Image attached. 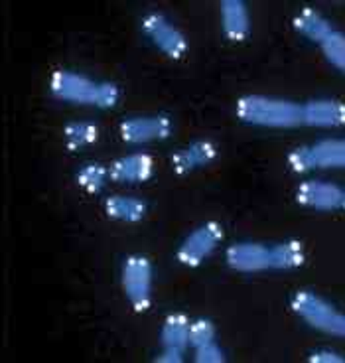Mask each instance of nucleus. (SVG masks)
Wrapping results in <instances>:
<instances>
[{
    "label": "nucleus",
    "mask_w": 345,
    "mask_h": 363,
    "mask_svg": "<svg viewBox=\"0 0 345 363\" xmlns=\"http://www.w3.org/2000/svg\"><path fill=\"white\" fill-rule=\"evenodd\" d=\"M237 117L247 125L264 128H294L302 125V105L264 95H247L237 101Z\"/></svg>",
    "instance_id": "nucleus-1"
},
{
    "label": "nucleus",
    "mask_w": 345,
    "mask_h": 363,
    "mask_svg": "<svg viewBox=\"0 0 345 363\" xmlns=\"http://www.w3.org/2000/svg\"><path fill=\"white\" fill-rule=\"evenodd\" d=\"M52 93L57 99L111 109L118 101V89L113 83H97L72 72H57L52 77Z\"/></svg>",
    "instance_id": "nucleus-2"
},
{
    "label": "nucleus",
    "mask_w": 345,
    "mask_h": 363,
    "mask_svg": "<svg viewBox=\"0 0 345 363\" xmlns=\"http://www.w3.org/2000/svg\"><path fill=\"white\" fill-rule=\"evenodd\" d=\"M292 310L314 330H319L329 336L345 337V314H341L334 304H329L316 292H296L292 296Z\"/></svg>",
    "instance_id": "nucleus-3"
},
{
    "label": "nucleus",
    "mask_w": 345,
    "mask_h": 363,
    "mask_svg": "<svg viewBox=\"0 0 345 363\" xmlns=\"http://www.w3.org/2000/svg\"><path fill=\"white\" fill-rule=\"evenodd\" d=\"M123 291L128 302L142 312L152 302V267L145 257H128L123 267Z\"/></svg>",
    "instance_id": "nucleus-4"
},
{
    "label": "nucleus",
    "mask_w": 345,
    "mask_h": 363,
    "mask_svg": "<svg viewBox=\"0 0 345 363\" xmlns=\"http://www.w3.org/2000/svg\"><path fill=\"white\" fill-rule=\"evenodd\" d=\"M300 206L314 211H345V188L322 180H306L296 190Z\"/></svg>",
    "instance_id": "nucleus-5"
},
{
    "label": "nucleus",
    "mask_w": 345,
    "mask_h": 363,
    "mask_svg": "<svg viewBox=\"0 0 345 363\" xmlns=\"http://www.w3.org/2000/svg\"><path fill=\"white\" fill-rule=\"evenodd\" d=\"M221 239H223L221 225L213 221L203 223L186 237V241L178 249V261L188 267H198L203 259H208L209 255L217 249Z\"/></svg>",
    "instance_id": "nucleus-6"
},
{
    "label": "nucleus",
    "mask_w": 345,
    "mask_h": 363,
    "mask_svg": "<svg viewBox=\"0 0 345 363\" xmlns=\"http://www.w3.org/2000/svg\"><path fill=\"white\" fill-rule=\"evenodd\" d=\"M142 30L160 52L174 60H180L188 52V42L182 32L170 20L164 18L162 14H146L142 20Z\"/></svg>",
    "instance_id": "nucleus-7"
},
{
    "label": "nucleus",
    "mask_w": 345,
    "mask_h": 363,
    "mask_svg": "<svg viewBox=\"0 0 345 363\" xmlns=\"http://www.w3.org/2000/svg\"><path fill=\"white\" fill-rule=\"evenodd\" d=\"M172 133L170 118L162 117H135L120 125V136L130 145H142L150 140H162Z\"/></svg>",
    "instance_id": "nucleus-8"
},
{
    "label": "nucleus",
    "mask_w": 345,
    "mask_h": 363,
    "mask_svg": "<svg viewBox=\"0 0 345 363\" xmlns=\"http://www.w3.org/2000/svg\"><path fill=\"white\" fill-rule=\"evenodd\" d=\"M302 125L316 128H337L345 125V103L316 99L302 105Z\"/></svg>",
    "instance_id": "nucleus-9"
},
{
    "label": "nucleus",
    "mask_w": 345,
    "mask_h": 363,
    "mask_svg": "<svg viewBox=\"0 0 345 363\" xmlns=\"http://www.w3.org/2000/svg\"><path fill=\"white\" fill-rule=\"evenodd\" d=\"M227 264L237 272H263L271 269V247L237 243L227 249Z\"/></svg>",
    "instance_id": "nucleus-10"
},
{
    "label": "nucleus",
    "mask_w": 345,
    "mask_h": 363,
    "mask_svg": "<svg viewBox=\"0 0 345 363\" xmlns=\"http://www.w3.org/2000/svg\"><path fill=\"white\" fill-rule=\"evenodd\" d=\"M219 14H221V28L229 40L241 42L251 34V16H249L245 2L223 0L219 6Z\"/></svg>",
    "instance_id": "nucleus-11"
},
{
    "label": "nucleus",
    "mask_w": 345,
    "mask_h": 363,
    "mask_svg": "<svg viewBox=\"0 0 345 363\" xmlns=\"http://www.w3.org/2000/svg\"><path fill=\"white\" fill-rule=\"evenodd\" d=\"M154 162L148 155H128L111 164L109 176L115 182H145L152 176Z\"/></svg>",
    "instance_id": "nucleus-12"
},
{
    "label": "nucleus",
    "mask_w": 345,
    "mask_h": 363,
    "mask_svg": "<svg viewBox=\"0 0 345 363\" xmlns=\"http://www.w3.org/2000/svg\"><path fill=\"white\" fill-rule=\"evenodd\" d=\"M217 155L215 146L208 143V140H198V143H191L188 148L178 150L172 156V166L174 170L178 174H188L208 166L209 162H213V158Z\"/></svg>",
    "instance_id": "nucleus-13"
},
{
    "label": "nucleus",
    "mask_w": 345,
    "mask_h": 363,
    "mask_svg": "<svg viewBox=\"0 0 345 363\" xmlns=\"http://www.w3.org/2000/svg\"><path fill=\"white\" fill-rule=\"evenodd\" d=\"M294 28H296L300 36L308 38L310 42H316V44H322L334 32L329 20L324 18L318 10L314 9L300 10L298 14L294 16Z\"/></svg>",
    "instance_id": "nucleus-14"
},
{
    "label": "nucleus",
    "mask_w": 345,
    "mask_h": 363,
    "mask_svg": "<svg viewBox=\"0 0 345 363\" xmlns=\"http://www.w3.org/2000/svg\"><path fill=\"white\" fill-rule=\"evenodd\" d=\"M316 170L318 168H345V138H324L310 145Z\"/></svg>",
    "instance_id": "nucleus-15"
},
{
    "label": "nucleus",
    "mask_w": 345,
    "mask_h": 363,
    "mask_svg": "<svg viewBox=\"0 0 345 363\" xmlns=\"http://www.w3.org/2000/svg\"><path fill=\"white\" fill-rule=\"evenodd\" d=\"M160 337H162L164 350L183 354V350L190 345V322H188V318L182 316V314H172V316L166 318Z\"/></svg>",
    "instance_id": "nucleus-16"
},
{
    "label": "nucleus",
    "mask_w": 345,
    "mask_h": 363,
    "mask_svg": "<svg viewBox=\"0 0 345 363\" xmlns=\"http://www.w3.org/2000/svg\"><path fill=\"white\" fill-rule=\"evenodd\" d=\"M306 253L300 241H284L271 247V269L290 271L304 264Z\"/></svg>",
    "instance_id": "nucleus-17"
},
{
    "label": "nucleus",
    "mask_w": 345,
    "mask_h": 363,
    "mask_svg": "<svg viewBox=\"0 0 345 363\" xmlns=\"http://www.w3.org/2000/svg\"><path fill=\"white\" fill-rule=\"evenodd\" d=\"M105 209L109 213V218L118 219V221H127L135 223L145 218L146 206L137 198H127V196H113L105 203Z\"/></svg>",
    "instance_id": "nucleus-18"
},
{
    "label": "nucleus",
    "mask_w": 345,
    "mask_h": 363,
    "mask_svg": "<svg viewBox=\"0 0 345 363\" xmlns=\"http://www.w3.org/2000/svg\"><path fill=\"white\" fill-rule=\"evenodd\" d=\"M64 140L67 148H81L97 140V127L91 123H69L64 130Z\"/></svg>",
    "instance_id": "nucleus-19"
},
{
    "label": "nucleus",
    "mask_w": 345,
    "mask_h": 363,
    "mask_svg": "<svg viewBox=\"0 0 345 363\" xmlns=\"http://www.w3.org/2000/svg\"><path fill=\"white\" fill-rule=\"evenodd\" d=\"M322 52L326 55V60L334 65L336 69L345 73V36L341 32L334 30L329 36L322 42Z\"/></svg>",
    "instance_id": "nucleus-20"
},
{
    "label": "nucleus",
    "mask_w": 345,
    "mask_h": 363,
    "mask_svg": "<svg viewBox=\"0 0 345 363\" xmlns=\"http://www.w3.org/2000/svg\"><path fill=\"white\" fill-rule=\"evenodd\" d=\"M107 176H109V170H105L101 164H85L77 172V184L87 191L97 194V191L103 190Z\"/></svg>",
    "instance_id": "nucleus-21"
},
{
    "label": "nucleus",
    "mask_w": 345,
    "mask_h": 363,
    "mask_svg": "<svg viewBox=\"0 0 345 363\" xmlns=\"http://www.w3.org/2000/svg\"><path fill=\"white\" fill-rule=\"evenodd\" d=\"M209 342H215V326L209 320H198L190 324V345L193 350Z\"/></svg>",
    "instance_id": "nucleus-22"
},
{
    "label": "nucleus",
    "mask_w": 345,
    "mask_h": 363,
    "mask_svg": "<svg viewBox=\"0 0 345 363\" xmlns=\"http://www.w3.org/2000/svg\"><path fill=\"white\" fill-rule=\"evenodd\" d=\"M193 359L198 363H221L225 362V355H223V350L215 342H209V344L201 345V347L196 350Z\"/></svg>",
    "instance_id": "nucleus-23"
},
{
    "label": "nucleus",
    "mask_w": 345,
    "mask_h": 363,
    "mask_svg": "<svg viewBox=\"0 0 345 363\" xmlns=\"http://www.w3.org/2000/svg\"><path fill=\"white\" fill-rule=\"evenodd\" d=\"M310 362L314 363H344L345 357L334 352V350H327V347H322V350H316V352H312L310 355Z\"/></svg>",
    "instance_id": "nucleus-24"
},
{
    "label": "nucleus",
    "mask_w": 345,
    "mask_h": 363,
    "mask_svg": "<svg viewBox=\"0 0 345 363\" xmlns=\"http://www.w3.org/2000/svg\"><path fill=\"white\" fill-rule=\"evenodd\" d=\"M183 354H180V352H168V350H164L162 355H158L156 359L158 362H162V363H178V362H182Z\"/></svg>",
    "instance_id": "nucleus-25"
}]
</instances>
